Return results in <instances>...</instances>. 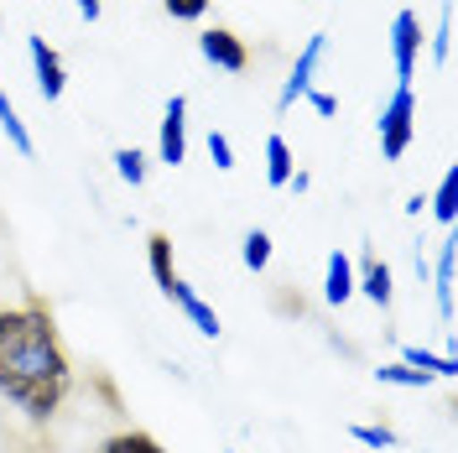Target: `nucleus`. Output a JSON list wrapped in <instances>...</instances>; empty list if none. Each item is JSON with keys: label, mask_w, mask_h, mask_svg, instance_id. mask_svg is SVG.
Here are the masks:
<instances>
[{"label": "nucleus", "mask_w": 458, "mask_h": 453, "mask_svg": "<svg viewBox=\"0 0 458 453\" xmlns=\"http://www.w3.org/2000/svg\"><path fill=\"white\" fill-rule=\"evenodd\" d=\"M157 286H162V297H167V303H177V312H182V318H188V323L199 329L203 339H219V334H225V323H219V312L208 308V303H203L199 292H193V286H188L182 277H177V271H172L167 282H157Z\"/></svg>", "instance_id": "3"}, {"label": "nucleus", "mask_w": 458, "mask_h": 453, "mask_svg": "<svg viewBox=\"0 0 458 453\" xmlns=\"http://www.w3.org/2000/svg\"><path fill=\"white\" fill-rule=\"evenodd\" d=\"M349 438H354V443H365V449H396V443H401L391 427H370V423H354V427H349Z\"/></svg>", "instance_id": "20"}, {"label": "nucleus", "mask_w": 458, "mask_h": 453, "mask_svg": "<svg viewBox=\"0 0 458 453\" xmlns=\"http://www.w3.org/2000/svg\"><path fill=\"white\" fill-rule=\"evenodd\" d=\"M375 131H380V157L386 162H401L411 151V136H417V94H411V84L391 89V99H386V110L375 120Z\"/></svg>", "instance_id": "2"}, {"label": "nucleus", "mask_w": 458, "mask_h": 453, "mask_svg": "<svg viewBox=\"0 0 458 453\" xmlns=\"http://www.w3.org/2000/svg\"><path fill=\"white\" fill-rule=\"evenodd\" d=\"M208 157H214V167L219 172L234 167V141H229L225 131H208Z\"/></svg>", "instance_id": "21"}, {"label": "nucleus", "mask_w": 458, "mask_h": 453, "mask_svg": "<svg viewBox=\"0 0 458 453\" xmlns=\"http://www.w3.org/2000/svg\"><path fill=\"white\" fill-rule=\"evenodd\" d=\"M375 380L380 386H406V391H422V386H432V375H422V370H411V365H380L375 370Z\"/></svg>", "instance_id": "17"}, {"label": "nucleus", "mask_w": 458, "mask_h": 453, "mask_svg": "<svg viewBox=\"0 0 458 453\" xmlns=\"http://www.w3.org/2000/svg\"><path fill=\"white\" fill-rule=\"evenodd\" d=\"M162 5L172 21H203V11H208V0H162Z\"/></svg>", "instance_id": "23"}, {"label": "nucleus", "mask_w": 458, "mask_h": 453, "mask_svg": "<svg viewBox=\"0 0 458 453\" xmlns=\"http://www.w3.org/2000/svg\"><path fill=\"white\" fill-rule=\"evenodd\" d=\"M448 53H454V11H443L437 37H432V57H437V63H448Z\"/></svg>", "instance_id": "22"}, {"label": "nucleus", "mask_w": 458, "mask_h": 453, "mask_svg": "<svg viewBox=\"0 0 458 453\" xmlns=\"http://www.w3.org/2000/svg\"><path fill=\"white\" fill-rule=\"evenodd\" d=\"M73 5H79L84 21H99V16H105V0H73Z\"/></svg>", "instance_id": "25"}, {"label": "nucleus", "mask_w": 458, "mask_h": 453, "mask_svg": "<svg viewBox=\"0 0 458 453\" xmlns=\"http://www.w3.org/2000/svg\"><path fill=\"white\" fill-rule=\"evenodd\" d=\"M0 21H5V0H0Z\"/></svg>", "instance_id": "26"}, {"label": "nucleus", "mask_w": 458, "mask_h": 453, "mask_svg": "<svg viewBox=\"0 0 458 453\" xmlns=\"http://www.w3.org/2000/svg\"><path fill=\"white\" fill-rule=\"evenodd\" d=\"M27 53H31V73H37V89H42V99L53 105L63 99V89H68V68H63V53H57L47 37H27Z\"/></svg>", "instance_id": "8"}, {"label": "nucleus", "mask_w": 458, "mask_h": 453, "mask_svg": "<svg viewBox=\"0 0 458 453\" xmlns=\"http://www.w3.org/2000/svg\"><path fill=\"white\" fill-rule=\"evenodd\" d=\"M323 53H328V37H323V31H313V37H308V47H302V53H297V63H292L282 94H276V110H292V105L313 89V73H318V63H323Z\"/></svg>", "instance_id": "6"}, {"label": "nucleus", "mask_w": 458, "mask_h": 453, "mask_svg": "<svg viewBox=\"0 0 458 453\" xmlns=\"http://www.w3.org/2000/svg\"><path fill=\"white\" fill-rule=\"evenodd\" d=\"M349 297H354V266H349L344 251H334L328 266H323V303H328V308H344Z\"/></svg>", "instance_id": "10"}, {"label": "nucleus", "mask_w": 458, "mask_h": 453, "mask_svg": "<svg viewBox=\"0 0 458 453\" xmlns=\"http://www.w3.org/2000/svg\"><path fill=\"white\" fill-rule=\"evenodd\" d=\"M114 172H120V183L141 188L146 183V157L136 151V146H120V151H114Z\"/></svg>", "instance_id": "19"}, {"label": "nucleus", "mask_w": 458, "mask_h": 453, "mask_svg": "<svg viewBox=\"0 0 458 453\" xmlns=\"http://www.w3.org/2000/svg\"><path fill=\"white\" fill-rule=\"evenodd\" d=\"M0 131H5V141L16 146V157H37V141H31L27 120L16 115V99L5 94V84H0Z\"/></svg>", "instance_id": "12"}, {"label": "nucleus", "mask_w": 458, "mask_h": 453, "mask_svg": "<svg viewBox=\"0 0 458 453\" xmlns=\"http://www.w3.org/2000/svg\"><path fill=\"white\" fill-rule=\"evenodd\" d=\"M240 261H245V271H266L271 266V235L266 229H250L245 245H240Z\"/></svg>", "instance_id": "18"}, {"label": "nucleus", "mask_w": 458, "mask_h": 453, "mask_svg": "<svg viewBox=\"0 0 458 453\" xmlns=\"http://www.w3.org/2000/svg\"><path fill=\"white\" fill-rule=\"evenodd\" d=\"M391 286H396V282H391V266H386L375 251H365V261H360V277H354V292H365L375 308H391V297H396Z\"/></svg>", "instance_id": "9"}, {"label": "nucleus", "mask_w": 458, "mask_h": 453, "mask_svg": "<svg viewBox=\"0 0 458 453\" xmlns=\"http://www.w3.org/2000/svg\"><path fill=\"white\" fill-rule=\"evenodd\" d=\"M94 453H167L151 432H141V427H131V432H114V438H105Z\"/></svg>", "instance_id": "15"}, {"label": "nucleus", "mask_w": 458, "mask_h": 453, "mask_svg": "<svg viewBox=\"0 0 458 453\" xmlns=\"http://www.w3.org/2000/svg\"><path fill=\"white\" fill-rule=\"evenodd\" d=\"M292 172H297L292 146H286L282 136H266V183H271V188H286V183H292Z\"/></svg>", "instance_id": "14"}, {"label": "nucleus", "mask_w": 458, "mask_h": 453, "mask_svg": "<svg viewBox=\"0 0 458 453\" xmlns=\"http://www.w3.org/2000/svg\"><path fill=\"white\" fill-rule=\"evenodd\" d=\"M417 57H422V21H417V11H396V21H391V63H396V84H411Z\"/></svg>", "instance_id": "5"}, {"label": "nucleus", "mask_w": 458, "mask_h": 453, "mask_svg": "<svg viewBox=\"0 0 458 453\" xmlns=\"http://www.w3.org/2000/svg\"><path fill=\"white\" fill-rule=\"evenodd\" d=\"M302 99L313 105V115H334V110H339V99H334V94H323V89H308Z\"/></svg>", "instance_id": "24"}, {"label": "nucleus", "mask_w": 458, "mask_h": 453, "mask_svg": "<svg viewBox=\"0 0 458 453\" xmlns=\"http://www.w3.org/2000/svg\"><path fill=\"white\" fill-rule=\"evenodd\" d=\"M157 157L167 167H182L188 162V99L172 94L167 110H162V131H157Z\"/></svg>", "instance_id": "7"}, {"label": "nucleus", "mask_w": 458, "mask_h": 453, "mask_svg": "<svg viewBox=\"0 0 458 453\" xmlns=\"http://www.w3.org/2000/svg\"><path fill=\"white\" fill-rule=\"evenodd\" d=\"M401 365L422 370V375H432V380H454V375H458L454 355H432V349H417V344H406V349H401Z\"/></svg>", "instance_id": "13"}, {"label": "nucleus", "mask_w": 458, "mask_h": 453, "mask_svg": "<svg viewBox=\"0 0 458 453\" xmlns=\"http://www.w3.org/2000/svg\"><path fill=\"white\" fill-rule=\"evenodd\" d=\"M199 53H203V63H214L219 73H245V68H250V47H245V37L229 31V27H208L203 31Z\"/></svg>", "instance_id": "4"}, {"label": "nucleus", "mask_w": 458, "mask_h": 453, "mask_svg": "<svg viewBox=\"0 0 458 453\" xmlns=\"http://www.w3.org/2000/svg\"><path fill=\"white\" fill-rule=\"evenodd\" d=\"M454 261H458V240L437 245V266H432V282H437V312L443 323H454Z\"/></svg>", "instance_id": "11"}, {"label": "nucleus", "mask_w": 458, "mask_h": 453, "mask_svg": "<svg viewBox=\"0 0 458 453\" xmlns=\"http://www.w3.org/2000/svg\"><path fill=\"white\" fill-rule=\"evenodd\" d=\"M73 391V360L57 339L53 308L31 292L27 303L0 308V401L31 423H53Z\"/></svg>", "instance_id": "1"}, {"label": "nucleus", "mask_w": 458, "mask_h": 453, "mask_svg": "<svg viewBox=\"0 0 458 453\" xmlns=\"http://www.w3.org/2000/svg\"><path fill=\"white\" fill-rule=\"evenodd\" d=\"M432 219H437V225H454V219H458V167L443 172L437 199H432Z\"/></svg>", "instance_id": "16"}]
</instances>
